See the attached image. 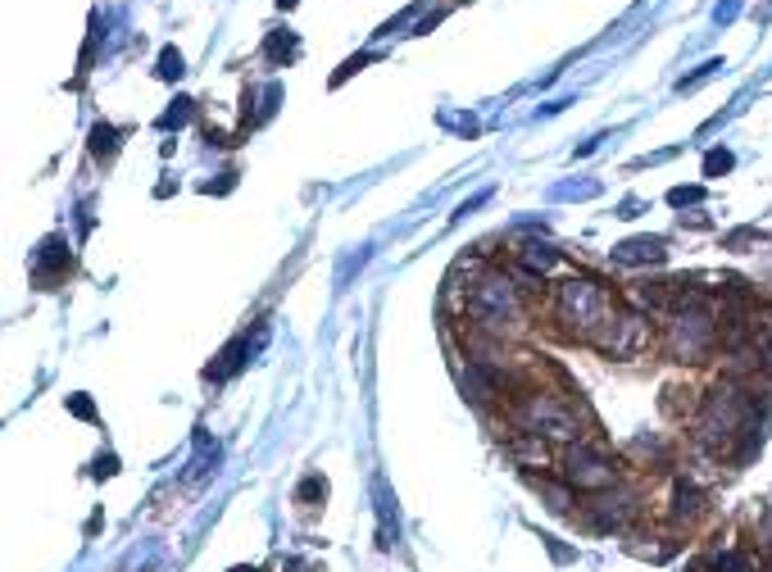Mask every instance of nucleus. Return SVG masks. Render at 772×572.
<instances>
[{"label": "nucleus", "mask_w": 772, "mask_h": 572, "mask_svg": "<svg viewBox=\"0 0 772 572\" xmlns=\"http://www.w3.org/2000/svg\"><path fill=\"white\" fill-rule=\"evenodd\" d=\"M700 509H704V495L695 491V486L677 482V486H673V518H677V523H691V518H700Z\"/></svg>", "instance_id": "f8f14e48"}, {"label": "nucleus", "mask_w": 772, "mask_h": 572, "mask_svg": "<svg viewBox=\"0 0 772 572\" xmlns=\"http://www.w3.org/2000/svg\"><path fill=\"white\" fill-rule=\"evenodd\" d=\"M278 5H282V10H296V5H300V0H278Z\"/></svg>", "instance_id": "a878e982"}, {"label": "nucleus", "mask_w": 772, "mask_h": 572, "mask_svg": "<svg viewBox=\"0 0 772 572\" xmlns=\"http://www.w3.org/2000/svg\"><path fill=\"white\" fill-rule=\"evenodd\" d=\"M559 477L582 495H600V491H609V486H618V464L600 450V445L577 441V445H564Z\"/></svg>", "instance_id": "39448f33"}, {"label": "nucleus", "mask_w": 772, "mask_h": 572, "mask_svg": "<svg viewBox=\"0 0 772 572\" xmlns=\"http://www.w3.org/2000/svg\"><path fill=\"white\" fill-rule=\"evenodd\" d=\"M723 69H727L723 60H709V64H700V69H695L691 78H682V82H677V91H682V96H686V91H695V87H700V82L718 78V73H723Z\"/></svg>", "instance_id": "f3484780"}, {"label": "nucleus", "mask_w": 772, "mask_h": 572, "mask_svg": "<svg viewBox=\"0 0 772 572\" xmlns=\"http://www.w3.org/2000/svg\"><path fill=\"white\" fill-rule=\"evenodd\" d=\"M636 513V495L623 491V486H609V491H600L591 504H586V518H591L600 532H609V527H627Z\"/></svg>", "instance_id": "0eeeda50"}, {"label": "nucleus", "mask_w": 772, "mask_h": 572, "mask_svg": "<svg viewBox=\"0 0 772 572\" xmlns=\"http://www.w3.org/2000/svg\"><path fill=\"white\" fill-rule=\"evenodd\" d=\"M182 69H187V64H182L178 50H173V46L159 50V78H164V82H178V78H182Z\"/></svg>", "instance_id": "6ab92c4d"}, {"label": "nucleus", "mask_w": 772, "mask_h": 572, "mask_svg": "<svg viewBox=\"0 0 772 572\" xmlns=\"http://www.w3.org/2000/svg\"><path fill=\"white\" fill-rule=\"evenodd\" d=\"M187 119H191V100H173V109L164 114V119H159V128H164V132H169V128H182Z\"/></svg>", "instance_id": "aec40b11"}, {"label": "nucleus", "mask_w": 772, "mask_h": 572, "mask_svg": "<svg viewBox=\"0 0 772 572\" xmlns=\"http://www.w3.org/2000/svg\"><path fill=\"white\" fill-rule=\"evenodd\" d=\"M736 14H741V0H727V5H718V23H732Z\"/></svg>", "instance_id": "b1692460"}, {"label": "nucleus", "mask_w": 772, "mask_h": 572, "mask_svg": "<svg viewBox=\"0 0 772 572\" xmlns=\"http://www.w3.org/2000/svg\"><path fill=\"white\" fill-rule=\"evenodd\" d=\"M732 164H736V155L727 146L709 150V155H704V178H723V173H732Z\"/></svg>", "instance_id": "dca6fc26"}, {"label": "nucleus", "mask_w": 772, "mask_h": 572, "mask_svg": "<svg viewBox=\"0 0 772 572\" xmlns=\"http://www.w3.org/2000/svg\"><path fill=\"white\" fill-rule=\"evenodd\" d=\"M69 264H73V255L64 250V241L60 237H46V241H41V250H37V264H32V277H37L41 286H50Z\"/></svg>", "instance_id": "1a4fd4ad"}, {"label": "nucleus", "mask_w": 772, "mask_h": 572, "mask_svg": "<svg viewBox=\"0 0 772 572\" xmlns=\"http://www.w3.org/2000/svg\"><path fill=\"white\" fill-rule=\"evenodd\" d=\"M114 150H119V128L96 123V128H91V155H114Z\"/></svg>", "instance_id": "2eb2a0df"}, {"label": "nucleus", "mask_w": 772, "mask_h": 572, "mask_svg": "<svg viewBox=\"0 0 772 572\" xmlns=\"http://www.w3.org/2000/svg\"><path fill=\"white\" fill-rule=\"evenodd\" d=\"M514 423L523 427V432L541 436V441L550 445H577L586 441L582 432V409L568 405L564 395L555 391H523L514 400Z\"/></svg>", "instance_id": "7ed1b4c3"}, {"label": "nucleus", "mask_w": 772, "mask_h": 572, "mask_svg": "<svg viewBox=\"0 0 772 572\" xmlns=\"http://www.w3.org/2000/svg\"><path fill=\"white\" fill-rule=\"evenodd\" d=\"M532 486L545 495V504H550L555 513H568V509H573V486H568V482H550V477H532Z\"/></svg>", "instance_id": "ddd939ff"}, {"label": "nucleus", "mask_w": 772, "mask_h": 572, "mask_svg": "<svg viewBox=\"0 0 772 572\" xmlns=\"http://www.w3.org/2000/svg\"><path fill=\"white\" fill-rule=\"evenodd\" d=\"M664 346L677 364H700L718 346V314L700 291H686V282H673V305H668Z\"/></svg>", "instance_id": "f257e3e1"}, {"label": "nucleus", "mask_w": 772, "mask_h": 572, "mask_svg": "<svg viewBox=\"0 0 772 572\" xmlns=\"http://www.w3.org/2000/svg\"><path fill=\"white\" fill-rule=\"evenodd\" d=\"M668 259V241L664 237H632L623 246H614V264L623 268H641V264H664Z\"/></svg>", "instance_id": "6e6552de"}, {"label": "nucleus", "mask_w": 772, "mask_h": 572, "mask_svg": "<svg viewBox=\"0 0 772 572\" xmlns=\"http://www.w3.org/2000/svg\"><path fill=\"white\" fill-rule=\"evenodd\" d=\"M69 409H73L78 418H96V405H91L87 395H73V400H69Z\"/></svg>", "instance_id": "5701e85b"}, {"label": "nucleus", "mask_w": 772, "mask_h": 572, "mask_svg": "<svg viewBox=\"0 0 772 572\" xmlns=\"http://www.w3.org/2000/svg\"><path fill=\"white\" fill-rule=\"evenodd\" d=\"M468 318H473L477 332L500 336V341H514V336L527 332V305L523 291L514 286L509 273H482L473 286H468Z\"/></svg>", "instance_id": "f03ea898"}, {"label": "nucleus", "mask_w": 772, "mask_h": 572, "mask_svg": "<svg viewBox=\"0 0 772 572\" xmlns=\"http://www.w3.org/2000/svg\"><path fill=\"white\" fill-rule=\"evenodd\" d=\"M545 445L550 441H541V436H532V432H518L514 441H509V459H514L518 468H536V464H545Z\"/></svg>", "instance_id": "9b49d317"}, {"label": "nucleus", "mask_w": 772, "mask_h": 572, "mask_svg": "<svg viewBox=\"0 0 772 572\" xmlns=\"http://www.w3.org/2000/svg\"><path fill=\"white\" fill-rule=\"evenodd\" d=\"M700 200H704V187H673L668 191V205H677V209L700 205Z\"/></svg>", "instance_id": "412c9836"}, {"label": "nucleus", "mask_w": 772, "mask_h": 572, "mask_svg": "<svg viewBox=\"0 0 772 572\" xmlns=\"http://www.w3.org/2000/svg\"><path fill=\"white\" fill-rule=\"evenodd\" d=\"M763 541L772 545V504H768V513H763Z\"/></svg>", "instance_id": "393cba45"}, {"label": "nucleus", "mask_w": 772, "mask_h": 572, "mask_svg": "<svg viewBox=\"0 0 772 572\" xmlns=\"http://www.w3.org/2000/svg\"><path fill=\"white\" fill-rule=\"evenodd\" d=\"M296 50H300V46H296V37L278 28V32H268V41H264V60H268V64H287L291 55H296Z\"/></svg>", "instance_id": "4468645a"}, {"label": "nucleus", "mask_w": 772, "mask_h": 572, "mask_svg": "<svg viewBox=\"0 0 772 572\" xmlns=\"http://www.w3.org/2000/svg\"><path fill=\"white\" fill-rule=\"evenodd\" d=\"M559 259H564V255H559L555 246H545V241H527V246L518 250V268H523L527 277H545L550 268L559 264Z\"/></svg>", "instance_id": "9d476101"}, {"label": "nucleus", "mask_w": 772, "mask_h": 572, "mask_svg": "<svg viewBox=\"0 0 772 572\" xmlns=\"http://www.w3.org/2000/svg\"><path fill=\"white\" fill-rule=\"evenodd\" d=\"M232 572H259V568H232Z\"/></svg>", "instance_id": "bb28decb"}, {"label": "nucleus", "mask_w": 772, "mask_h": 572, "mask_svg": "<svg viewBox=\"0 0 772 572\" xmlns=\"http://www.w3.org/2000/svg\"><path fill=\"white\" fill-rule=\"evenodd\" d=\"M713 572H754V559L750 554H741V550H727V554L713 559Z\"/></svg>", "instance_id": "a211bd4d"}, {"label": "nucleus", "mask_w": 772, "mask_h": 572, "mask_svg": "<svg viewBox=\"0 0 772 572\" xmlns=\"http://www.w3.org/2000/svg\"><path fill=\"white\" fill-rule=\"evenodd\" d=\"M591 346L600 350V355H609V359H636V355L650 350V323H645L641 314H623V309H614L609 323L595 332Z\"/></svg>", "instance_id": "423d86ee"}, {"label": "nucleus", "mask_w": 772, "mask_h": 572, "mask_svg": "<svg viewBox=\"0 0 772 572\" xmlns=\"http://www.w3.org/2000/svg\"><path fill=\"white\" fill-rule=\"evenodd\" d=\"M609 314H614V300L595 277H568V282L555 286V323L568 336L595 341V332L609 323Z\"/></svg>", "instance_id": "20e7f679"}, {"label": "nucleus", "mask_w": 772, "mask_h": 572, "mask_svg": "<svg viewBox=\"0 0 772 572\" xmlns=\"http://www.w3.org/2000/svg\"><path fill=\"white\" fill-rule=\"evenodd\" d=\"M327 495V482L323 477H305V482H300V491H296V500L300 504H309V500H323Z\"/></svg>", "instance_id": "4be33fe9"}]
</instances>
